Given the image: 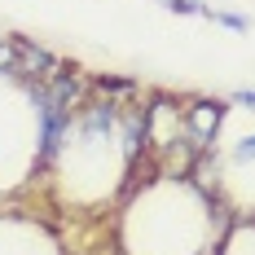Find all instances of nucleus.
<instances>
[{
	"instance_id": "obj_1",
	"label": "nucleus",
	"mask_w": 255,
	"mask_h": 255,
	"mask_svg": "<svg viewBox=\"0 0 255 255\" xmlns=\"http://www.w3.org/2000/svg\"><path fill=\"white\" fill-rule=\"evenodd\" d=\"M172 13H189V18H207V4L203 0H163Z\"/></svg>"
},
{
	"instance_id": "obj_2",
	"label": "nucleus",
	"mask_w": 255,
	"mask_h": 255,
	"mask_svg": "<svg viewBox=\"0 0 255 255\" xmlns=\"http://www.w3.org/2000/svg\"><path fill=\"white\" fill-rule=\"evenodd\" d=\"M207 18H211V22H220V26H233V31H247V18H242V13H220V9H207Z\"/></svg>"
},
{
	"instance_id": "obj_3",
	"label": "nucleus",
	"mask_w": 255,
	"mask_h": 255,
	"mask_svg": "<svg viewBox=\"0 0 255 255\" xmlns=\"http://www.w3.org/2000/svg\"><path fill=\"white\" fill-rule=\"evenodd\" d=\"M238 158H242V163H251V158H255V132L238 141Z\"/></svg>"
},
{
	"instance_id": "obj_4",
	"label": "nucleus",
	"mask_w": 255,
	"mask_h": 255,
	"mask_svg": "<svg viewBox=\"0 0 255 255\" xmlns=\"http://www.w3.org/2000/svg\"><path fill=\"white\" fill-rule=\"evenodd\" d=\"M233 102L247 106V110H255V88H238V93H233Z\"/></svg>"
}]
</instances>
